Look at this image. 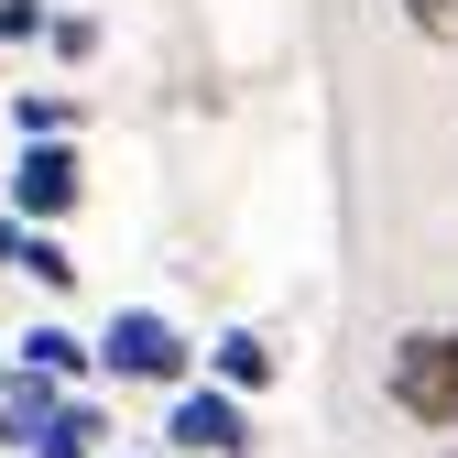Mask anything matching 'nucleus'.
I'll use <instances>...</instances> for the list:
<instances>
[{
	"label": "nucleus",
	"mask_w": 458,
	"mask_h": 458,
	"mask_svg": "<svg viewBox=\"0 0 458 458\" xmlns=\"http://www.w3.org/2000/svg\"><path fill=\"white\" fill-rule=\"evenodd\" d=\"M98 360L109 371H121V382H186V327L175 317H153V306H121V317H109V338H98Z\"/></svg>",
	"instance_id": "f03ea898"
},
{
	"label": "nucleus",
	"mask_w": 458,
	"mask_h": 458,
	"mask_svg": "<svg viewBox=\"0 0 458 458\" xmlns=\"http://www.w3.org/2000/svg\"><path fill=\"white\" fill-rule=\"evenodd\" d=\"M164 437H175L186 458H241V447H251V415H241V393H229V382H197V393H175Z\"/></svg>",
	"instance_id": "20e7f679"
},
{
	"label": "nucleus",
	"mask_w": 458,
	"mask_h": 458,
	"mask_svg": "<svg viewBox=\"0 0 458 458\" xmlns=\"http://www.w3.org/2000/svg\"><path fill=\"white\" fill-rule=\"evenodd\" d=\"M404 22H415L426 44H458V0H404Z\"/></svg>",
	"instance_id": "9b49d317"
},
{
	"label": "nucleus",
	"mask_w": 458,
	"mask_h": 458,
	"mask_svg": "<svg viewBox=\"0 0 458 458\" xmlns=\"http://www.w3.org/2000/svg\"><path fill=\"white\" fill-rule=\"evenodd\" d=\"M382 393L393 415L426 426V437H458V327H404L382 360Z\"/></svg>",
	"instance_id": "f257e3e1"
},
{
	"label": "nucleus",
	"mask_w": 458,
	"mask_h": 458,
	"mask_svg": "<svg viewBox=\"0 0 458 458\" xmlns=\"http://www.w3.org/2000/svg\"><path fill=\"white\" fill-rule=\"evenodd\" d=\"M0 262H12V273H33V284H55V295H66V284H77L66 241H55L44 218H0Z\"/></svg>",
	"instance_id": "423d86ee"
},
{
	"label": "nucleus",
	"mask_w": 458,
	"mask_h": 458,
	"mask_svg": "<svg viewBox=\"0 0 458 458\" xmlns=\"http://www.w3.org/2000/svg\"><path fill=\"white\" fill-rule=\"evenodd\" d=\"M98 437H109V426H98V404H66V415L33 437V458H98Z\"/></svg>",
	"instance_id": "6e6552de"
},
{
	"label": "nucleus",
	"mask_w": 458,
	"mask_h": 458,
	"mask_svg": "<svg viewBox=\"0 0 458 458\" xmlns=\"http://www.w3.org/2000/svg\"><path fill=\"white\" fill-rule=\"evenodd\" d=\"M55 415H66V382H55V371H22V382H0V447H33Z\"/></svg>",
	"instance_id": "39448f33"
},
{
	"label": "nucleus",
	"mask_w": 458,
	"mask_h": 458,
	"mask_svg": "<svg viewBox=\"0 0 458 458\" xmlns=\"http://www.w3.org/2000/svg\"><path fill=\"white\" fill-rule=\"evenodd\" d=\"M88 360H98V350H88L77 327H33V338H22V371H55V382H66V371H88Z\"/></svg>",
	"instance_id": "1a4fd4ad"
},
{
	"label": "nucleus",
	"mask_w": 458,
	"mask_h": 458,
	"mask_svg": "<svg viewBox=\"0 0 458 458\" xmlns=\"http://www.w3.org/2000/svg\"><path fill=\"white\" fill-rule=\"evenodd\" d=\"M208 371H218L229 393H262V382H273V350H262V338H251V327H229V338H218V350H208Z\"/></svg>",
	"instance_id": "0eeeda50"
},
{
	"label": "nucleus",
	"mask_w": 458,
	"mask_h": 458,
	"mask_svg": "<svg viewBox=\"0 0 458 458\" xmlns=\"http://www.w3.org/2000/svg\"><path fill=\"white\" fill-rule=\"evenodd\" d=\"M88 197V164H77V142H22V164H12V218H66Z\"/></svg>",
	"instance_id": "7ed1b4c3"
},
{
	"label": "nucleus",
	"mask_w": 458,
	"mask_h": 458,
	"mask_svg": "<svg viewBox=\"0 0 458 458\" xmlns=\"http://www.w3.org/2000/svg\"><path fill=\"white\" fill-rule=\"evenodd\" d=\"M12 121H22V142H66L77 131V98H22Z\"/></svg>",
	"instance_id": "9d476101"
},
{
	"label": "nucleus",
	"mask_w": 458,
	"mask_h": 458,
	"mask_svg": "<svg viewBox=\"0 0 458 458\" xmlns=\"http://www.w3.org/2000/svg\"><path fill=\"white\" fill-rule=\"evenodd\" d=\"M12 33H55V22H44V0H0V44H12Z\"/></svg>",
	"instance_id": "f8f14e48"
}]
</instances>
